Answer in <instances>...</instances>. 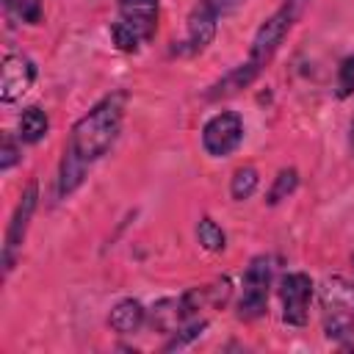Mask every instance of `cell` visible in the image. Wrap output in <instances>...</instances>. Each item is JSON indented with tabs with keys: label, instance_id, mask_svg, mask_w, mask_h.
<instances>
[{
	"label": "cell",
	"instance_id": "obj_17",
	"mask_svg": "<svg viewBox=\"0 0 354 354\" xmlns=\"http://www.w3.org/2000/svg\"><path fill=\"white\" fill-rule=\"evenodd\" d=\"M296 188H299V171H296L293 166L279 169L277 177H274V183H271V188H268V194H266V205H279V202L288 199Z\"/></svg>",
	"mask_w": 354,
	"mask_h": 354
},
{
	"label": "cell",
	"instance_id": "obj_8",
	"mask_svg": "<svg viewBox=\"0 0 354 354\" xmlns=\"http://www.w3.org/2000/svg\"><path fill=\"white\" fill-rule=\"evenodd\" d=\"M315 285L304 271H288L279 279V299H282V321L288 326H304L310 318V299Z\"/></svg>",
	"mask_w": 354,
	"mask_h": 354
},
{
	"label": "cell",
	"instance_id": "obj_3",
	"mask_svg": "<svg viewBox=\"0 0 354 354\" xmlns=\"http://www.w3.org/2000/svg\"><path fill=\"white\" fill-rule=\"evenodd\" d=\"M307 6H310V0H282L279 8L268 19H263V25L254 30V39H252V47H249V61L254 66L263 69L277 55V50L282 47V41L293 30V25L301 19Z\"/></svg>",
	"mask_w": 354,
	"mask_h": 354
},
{
	"label": "cell",
	"instance_id": "obj_15",
	"mask_svg": "<svg viewBox=\"0 0 354 354\" xmlns=\"http://www.w3.org/2000/svg\"><path fill=\"white\" fill-rule=\"evenodd\" d=\"M50 130V119L39 105H28L17 122V136L22 144H39Z\"/></svg>",
	"mask_w": 354,
	"mask_h": 354
},
{
	"label": "cell",
	"instance_id": "obj_7",
	"mask_svg": "<svg viewBox=\"0 0 354 354\" xmlns=\"http://www.w3.org/2000/svg\"><path fill=\"white\" fill-rule=\"evenodd\" d=\"M243 141V119L238 111H218L202 124V149L210 158L232 155Z\"/></svg>",
	"mask_w": 354,
	"mask_h": 354
},
{
	"label": "cell",
	"instance_id": "obj_22",
	"mask_svg": "<svg viewBox=\"0 0 354 354\" xmlns=\"http://www.w3.org/2000/svg\"><path fill=\"white\" fill-rule=\"evenodd\" d=\"M348 147L354 152V116H351V127H348Z\"/></svg>",
	"mask_w": 354,
	"mask_h": 354
},
{
	"label": "cell",
	"instance_id": "obj_9",
	"mask_svg": "<svg viewBox=\"0 0 354 354\" xmlns=\"http://www.w3.org/2000/svg\"><path fill=\"white\" fill-rule=\"evenodd\" d=\"M36 80V64L22 53H8L0 64V102H17Z\"/></svg>",
	"mask_w": 354,
	"mask_h": 354
},
{
	"label": "cell",
	"instance_id": "obj_10",
	"mask_svg": "<svg viewBox=\"0 0 354 354\" xmlns=\"http://www.w3.org/2000/svg\"><path fill=\"white\" fill-rule=\"evenodd\" d=\"M119 17L116 22L122 28H127L130 33H136L141 39V44L155 39L158 30V0H116Z\"/></svg>",
	"mask_w": 354,
	"mask_h": 354
},
{
	"label": "cell",
	"instance_id": "obj_14",
	"mask_svg": "<svg viewBox=\"0 0 354 354\" xmlns=\"http://www.w3.org/2000/svg\"><path fill=\"white\" fill-rule=\"evenodd\" d=\"M149 321H152V329L163 332V335H171L177 332L188 318H185V310H183V299H160L152 304L149 310Z\"/></svg>",
	"mask_w": 354,
	"mask_h": 354
},
{
	"label": "cell",
	"instance_id": "obj_5",
	"mask_svg": "<svg viewBox=\"0 0 354 354\" xmlns=\"http://www.w3.org/2000/svg\"><path fill=\"white\" fill-rule=\"evenodd\" d=\"M274 279V266L268 254H257L249 260L241 282V299H238V318L241 321H254L266 315L268 310V290Z\"/></svg>",
	"mask_w": 354,
	"mask_h": 354
},
{
	"label": "cell",
	"instance_id": "obj_18",
	"mask_svg": "<svg viewBox=\"0 0 354 354\" xmlns=\"http://www.w3.org/2000/svg\"><path fill=\"white\" fill-rule=\"evenodd\" d=\"M196 241L207 252H224L227 249V235H224V230L210 216H202L199 218V224H196Z\"/></svg>",
	"mask_w": 354,
	"mask_h": 354
},
{
	"label": "cell",
	"instance_id": "obj_11",
	"mask_svg": "<svg viewBox=\"0 0 354 354\" xmlns=\"http://www.w3.org/2000/svg\"><path fill=\"white\" fill-rule=\"evenodd\" d=\"M260 66H254L249 58L243 61V64H238V66H232L227 75H221L207 91H205V100H221V97H232V94H238L241 88H246V86H252L257 77H260Z\"/></svg>",
	"mask_w": 354,
	"mask_h": 354
},
{
	"label": "cell",
	"instance_id": "obj_6",
	"mask_svg": "<svg viewBox=\"0 0 354 354\" xmlns=\"http://www.w3.org/2000/svg\"><path fill=\"white\" fill-rule=\"evenodd\" d=\"M36 205H39V183L30 180L22 194H19V202L11 213V221H8V230H6V243H3V271L11 274L14 266H17V257L22 252V243H25V235H28V227H30V218L36 213Z\"/></svg>",
	"mask_w": 354,
	"mask_h": 354
},
{
	"label": "cell",
	"instance_id": "obj_12",
	"mask_svg": "<svg viewBox=\"0 0 354 354\" xmlns=\"http://www.w3.org/2000/svg\"><path fill=\"white\" fill-rule=\"evenodd\" d=\"M144 321H147V310H144V304H141L138 299H133V296L119 299V301L111 307V313H108V326H111L116 335H133V332H138V329L144 326Z\"/></svg>",
	"mask_w": 354,
	"mask_h": 354
},
{
	"label": "cell",
	"instance_id": "obj_20",
	"mask_svg": "<svg viewBox=\"0 0 354 354\" xmlns=\"http://www.w3.org/2000/svg\"><path fill=\"white\" fill-rule=\"evenodd\" d=\"M354 94V55H346L337 66V97L346 100Z\"/></svg>",
	"mask_w": 354,
	"mask_h": 354
},
{
	"label": "cell",
	"instance_id": "obj_21",
	"mask_svg": "<svg viewBox=\"0 0 354 354\" xmlns=\"http://www.w3.org/2000/svg\"><path fill=\"white\" fill-rule=\"evenodd\" d=\"M22 158V147L14 141L11 133L3 136V144H0V171H8L11 166H17Z\"/></svg>",
	"mask_w": 354,
	"mask_h": 354
},
{
	"label": "cell",
	"instance_id": "obj_4",
	"mask_svg": "<svg viewBox=\"0 0 354 354\" xmlns=\"http://www.w3.org/2000/svg\"><path fill=\"white\" fill-rule=\"evenodd\" d=\"M243 6V0H196V6L188 11L185 19V39L180 41L177 53L185 55H196L202 50H207L216 39L218 22L230 14H235Z\"/></svg>",
	"mask_w": 354,
	"mask_h": 354
},
{
	"label": "cell",
	"instance_id": "obj_2",
	"mask_svg": "<svg viewBox=\"0 0 354 354\" xmlns=\"http://www.w3.org/2000/svg\"><path fill=\"white\" fill-rule=\"evenodd\" d=\"M318 310L324 337L343 343L354 335V282L343 274H332L318 288Z\"/></svg>",
	"mask_w": 354,
	"mask_h": 354
},
{
	"label": "cell",
	"instance_id": "obj_1",
	"mask_svg": "<svg viewBox=\"0 0 354 354\" xmlns=\"http://www.w3.org/2000/svg\"><path fill=\"white\" fill-rule=\"evenodd\" d=\"M124 108H127V91L105 94L97 105H91L72 124L66 147H72L86 163L100 160L113 147V141L119 138V130L124 122Z\"/></svg>",
	"mask_w": 354,
	"mask_h": 354
},
{
	"label": "cell",
	"instance_id": "obj_19",
	"mask_svg": "<svg viewBox=\"0 0 354 354\" xmlns=\"http://www.w3.org/2000/svg\"><path fill=\"white\" fill-rule=\"evenodd\" d=\"M3 6H6V11L14 19L25 22V25H39L41 22V14H44L41 0H3Z\"/></svg>",
	"mask_w": 354,
	"mask_h": 354
},
{
	"label": "cell",
	"instance_id": "obj_13",
	"mask_svg": "<svg viewBox=\"0 0 354 354\" xmlns=\"http://www.w3.org/2000/svg\"><path fill=\"white\" fill-rule=\"evenodd\" d=\"M88 166L91 163H86L72 147H64V158H61V166H58V199L72 196L83 185V180L88 174Z\"/></svg>",
	"mask_w": 354,
	"mask_h": 354
},
{
	"label": "cell",
	"instance_id": "obj_16",
	"mask_svg": "<svg viewBox=\"0 0 354 354\" xmlns=\"http://www.w3.org/2000/svg\"><path fill=\"white\" fill-rule=\"evenodd\" d=\"M257 185H260V174H257V169L254 166H238L235 171H232V177H230V196L235 199V202H246L254 191H257Z\"/></svg>",
	"mask_w": 354,
	"mask_h": 354
}]
</instances>
